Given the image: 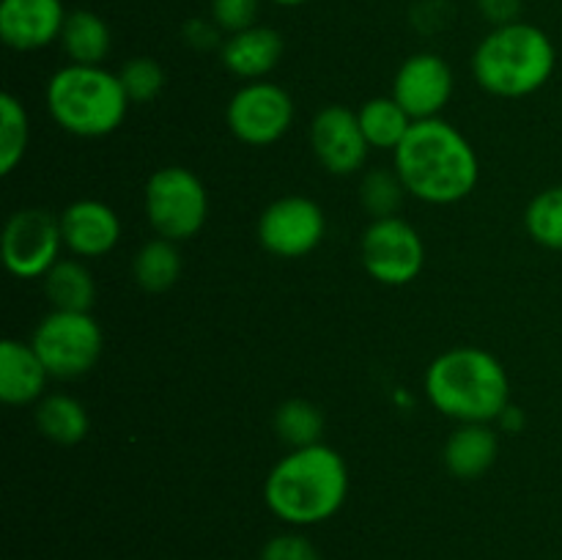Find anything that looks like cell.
<instances>
[{
	"label": "cell",
	"instance_id": "14",
	"mask_svg": "<svg viewBox=\"0 0 562 560\" xmlns=\"http://www.w3.org/2000/svg\"><path fill=\"white\" fill-rule=\"evenodd\" d=\"M66 9L60 0H0V38L16 53L58 42Z\"/></svg>",
	"mask_w": 562,
	"mask_h": 560
},
{
	"label": "cell",
	"instance_id": "31",
	"mask_svg": "<svg viewBox=\"0 0 562 560\" xmlns=\"http://www.w3.org/2000/svg\"><path fill=\"white\" fill-rule=\"evenodd\" d=\"M220 33L223 31L214 25V20H190L184 25V42L190 44L192 49L206 53V49L223 47V44H220Z\"/></svg>",
	"mask_w": 562,
	"mask_h": 560
},
{
	"label": "cell",
	"instance_id": "28",
	"mask_svg": "<svg viewBox=\"0 0 562 560\" xmlns=\"http://www.w3.org/2000/svg\"><path fill=\"white\" fill-rule=\"evenodd\" d=\"M119 77L132 104L154 102L165 88V69L154 58H146V55L126 60L121 66Z\"/></svg>",
	"mask_w": 562,
	"mask_h": 560
},
{
	"label": "cell",
	"instance_id": "1",
	"mask_svg": "<svg viewBox=\"0 0 562 560\" xmlns=\"http://www.w3.org/2000/svg\"><path fill=\"white\" fill-rule=\"evenodd\" d=\"M393 154L406 192L431 206L464 201L481 179L475 148L445 119L415 121Z\"/></svg>",
	"mask_w": 562,
	"mask_h": 560
},
{
	"label": "cell",
	"instance_id": "15",
	"mask_svg": "<svg viewBox=\"0 0 562 560\" xmlns=\"http://www.w3.org/2000/svg\"><path fill=\"white\" fill-rule=\"evenodd\" d=\"M60 234L71 256L102 258L121 242V220L108 203L82 198L60 212Z\"/></svg>",
	"mask_w": 562,
	"mask_h": 560
},
{
	"label": "cell",
	"instance_id": "16",
	"mask_svg": "<svg viewBox=\"0 0 562 560\" xmlns=\"http://www.w3.org/2000/svg\"><path fill=\"white\" fill-rule=\"evenodd\" d=\"M285 53V38L269 25H252L247 31L231 33L220 47L223 66L245 82L267 80L269 71L278 69Z\"/></svg>",
	"mask_w": 562,
	"mask_h": 560
},
{
	"label": "cell",
	"instance_id": "17",
	"mask_svg": "<svg viewBox=\"0 0 562 560\" xmlns=\"http://www.w3.org/2000/svg\"><path fill=\"white\" fill-rule=\"evenodd\" d=\"M49 371L31 344L5 338L0 344V399L9 406L38 404L44 399Z\"/></svg>",
	"mask_w": 562,
	"mask_h": 560
},
{
	"label": "cell",
	"instance_id": "6",
	"mask_svg": "<svg viewBox=\"0 0 562 560\" xmlns=\"http://www.w3.org/2000/svg\"><path fill=\"white\" fill-rule=\"evenodd\" d=\"M143 212L154 234L170 242H187L201 234L209 220V192L198 173L168 165L148 176Z\"/></svg>",
	"mask_w": 562,
	"mask_h": 560
},
{
	"label": "cell",
	"instance_id": "27",
	"mask_svg": "<svg viewBox=\"0 0 562 560\" xmlns=\"http://www.w3.org/2000/svg\"><path fill=\"white\" fill-rule=\"evenodd\" d=\"M406 195L409 192H406L404 181L395 173V168L366 170V176L360 181V203L371 214V220L395 217Z\"/></svg>",
	"mask_w": 562,
	"mask_h": 560
},
{
	"label": "cell",
	"instance_id": "32",
	"mask_svg": "<svg viewBox=\"0 0 562 560\" xmlns=\"http://www.w3.org/2000/svg\"><path fill=\"white\" fill-rule=\"evenodd\" d=\"M477 9H481V14L494 27H499L510 25V22H519L521 0H477Z\"/></svg>",
	"mask_w": 562,
	"mask_h": 560
},
{
	"label": "cell",
	"instance_id": "3",
	"mask_svg": "<svg viewBox=\"0 0 562 560\" xmlns=\"http://www.w3.org/2000/svg\"><path fill=\"white\" fill-rule=\"evenodd\" d=\"M428 404L456 423H494L510 404L503 362L481 346H453L426 368Z\"/></svg>",
	"mask_w": 562,
	"mask_h": 560
},
{
	"label": "cell",
	"instance_id": "30",
	"mask_svg": "<svg viewBox=\"0 0 562 560\" xmlns=\"http://www.w3.org/2000/svg\"><path fill=\"white\" fill-rule=\"evenodd\" d=\"M261 560H324L313 541L300 533H280L261 549Z\"/></svg>",
	"mask_w": 562,
	"mask_h": 560
},
{
	"label": "cell",
	"instance_id": "25",
	"mask_svg": "<svg viewBox=\"0 0 562 560\" xmlns=\"http://www.w3.org/2000/svg\"><path fill=\"white\" fill-rule=\"evenodd\" d=\"M31 137L27 110L14 93H0V173L11 176L22 163Z\"/></svg>",
	"mask_w": 562,
	"mask_h": 560
},
{
	"label": "cell",
	"instance_id": "22",
	"mask_svg": "<svg viewBox=\"0 0 562 560\" xmlns=\"http://www.w3.org/2000/svg\"><path fill=\"white\" fill-rule=\"evenodd\" d=\"M132 278L148 294H162L173 289L181 278L179 242L162 239V236L148 239L132 258Z\"/></svg>",
	"mask_w": 562,
	"mask_h": 560
},
{
	"label": "cell",
	"instance_id": "2",
	"mask_svg": "<svg viewBox=\"0 0 562 560\" xmlns=\"http://www.w3.org/2000/svg\"><path fill=\"white\" fill-rule=\"evenodd\" d=\"M349 497V467L329 445L294 448L269 470L263 503L291 527H311L333 519Z\"/></svg>",
	"mask_w": 562,
	"mask_h": 560
},
{
	"label": "cell",
	"instance_id": "5",
	"mask_svg": "<svg viewBox=\"0 0 562 560\" xmlns=\"http://www.w3.org/2000/svg\"><path fill=\"white\" fill-rule=\"evenodd\" d=\"M47 110L55 124L75 137L113 135L126 119L130 97L121 77L104 66L66 64L47 82Z\"/></svg>",
	"mask_w": 562,
	"mask_h": 560
},
{
	"label": "cell",
	"instance_id": "9",
	"mask_svg": "<svg viewBox=\"0 0 562 560\" xmlns=\"http://www.w3.org/2000/svg\"><path fill=\"white\" fill-rule=\"evenodd\" d=\"M294 99L283 86L269 80L245 82L231 97L225 108V121L236 141L245 146H272L294 124Z\"/></svg>",
	"mask_w": 562,
	"mask_h": 560
},
{
	"label": "cell",
	"instance_id": "34",
	"mask_svg": "<svg viewBox=\"0 0 562 560\" xmlns=\"http://www.w3.org/2000/svg\"><path fill=\"white\" fill-rule=\"evenodd\" d=\"M272 3H278V5H302V3H307V0H272Z\"/></svg>",
	"mask_w": 562,
	"mask_h": 560
},
{
	"label": "cell",
	"instance_id": "29",
	"mask_svg": "<svg viewBox=\"0 0 562 560\" xmlns=\"http://www.w3.org/2000/svg\"><path fill=\"white\" fill-rule=\"evenodd\" d=\"M261 0H212V20L223 33H239L256 25Z\"/></svg>",
	"mask_w": 562,
	"mask_h": 560
},
{
	"label": "cell",
	"instance_id": "19",
	"mask_svg": "<svg viewBox=\"0 0 562 560\" xmlns=\"http://www.w3.org/2000/svg\"><path fill=\"white\" fill-rule=\"evenodd\" d=\"M58 42L66 58H69V64L80 66H102V60L110 55V47H113L108 22L86 9H77L66 14Z\"/></svg>",
	"mask_w": 562,
	"mask_h": 560
},
{
	"label": "cell",
	"instance_id": "8",
	"mask_svg": "<svg viewBox=\"0 0 562 560\" xmlns=\"http://www.w3.org/2000/svg\"><path fill=\"white\" fill-rule=\"evenodd\" d=\"M366 272L382 285H409L426 267V245L420 231L404 217L371 220L360 242Z\"/></svg>",
	"mask_w": 562,
	"mask_h": 560
},
{
	"label": "cell",
	"instance_id": "21",
	"mask_svg": "<svg viewBox=\"0 0 562 560\" xmlns=\"http://www.w3.org/2000/svg\"><path fill=\"white\" fill-rule=\"evenodd\" d=\"M44 294L53 311L88 313L97 300L93 275L80 258H58L55 267L44 275Z\"/></svg>",
	"mask_w": 562,
	"mask_h": 560
},
{
	"label": "cell",
	"instance_id": "13",
	"mask_svg": "<svg viewBox=\"0 0 562 560\" xmlns=\"http://www.w3.org/2000/svg\"><path fill=\"white\" fill-rule=\"evenodd\" d=\"M390 97L415 121L439 119L453 97V71L437 53H415L398 66Z\"/></svg>",
	"mask_w": 562,
	"mask_h": 560
},
{
	"label": "cell",
	"instance_id": "33",
	"mask_svg": "<svg viewBox=\"0 0 562 560\" xmlns=\"http://www.w3.org/2000/svg\"><path fill=\"white\" fill-rule=\"evenodd\" d=\"M497 423H499V426H503L505 434H519L521 428H525L527 417H525V412L519 410V406L508 404V406H505V410H503V415L497 417Z\"/></svg>",
	"mask_w": 562,
	"mask_h": 560
},
{
	"label": "cell",
	"instance_id": "26",
	"mask_svg": "<svg viewBox=\"0 0 562 560\" xmlns=\"http://www.w3.org/2000/svg\"><path fill=\"white\" fill-rule=\"evenodd\" d=\"M525 228L536 245L562 253V184L547 187L527 203Z\"/></svg>",
	"mask_w": 562,
	"mask_h": 560
},
{
	"label": "cell",
	"instance_id": "18",
	"mask_svg": "<svg viewBox=\"0 0 562 560\" xmlns=\"http://www.w3.org/2000/svg\"><path fill=\"white\" fill-rule=\"evenodd\" d=\"M499 456V439L492 423H459L445 443V467L453 478L475 481L494 467Z\"/></svg>",
	"mask_w": 562,
	"mask_h": 560
},
{
	"label": "cell",
	"instance_id": "23",
	"mask_svg": "<svg viewBox=\"0 0 562 560\" xmlns=\"http://www.w3.org/2000/svg\"><path fill=\"white\" fill-rule=\"evenodd\" d=\"M357 119H360L368 146L379 148V152H395L415 124V119L393 97L368 99L357 110Z\"/></svg>",
	"mask_w": 562,
	"mask_h": 560
},
{
	"label": "cell",
	"instance_id": "4",
	"mask_svg": "<svg viewBox=\"0 0 562 560\" xmlns=\"http://www.w3.org/2000/svg\"><path fill=\"white\" fill-rule=\"evenodd\" d=\"M558 49L547 31L530 22L494 27L472 55V77L499 99H525L541 91L554 75Z\"/></svg>",
	"mask_w": 562,
	"mask_h": 560
},
{
	"label": "cell",
	"instance_id": "11",
	"mask_svg": "<svg viewBox=\"0 0 562 560\" xmlns=\"http://www.w3.org/2000/svg\"><path fill=\"white\" fill-rule=\"evenodd\" d=\"M258 242L278 258H302L322 245L327 234L324 209L307 195H283L258 217Z\"/></svg>",
	"mask_w": 562,
	"mask_h": 560
},
{
	"label": "cell",
	"instance_id": "10",
	"mask_svg": "<svg viewBox=\"0 0 562 560\" xmlns=\"http://www.w3.org/2000/svg\"><path fill=\"white\" fill-rule=\"evenodd\" d=\"M60 247H64V234H60V217L55 214L44 209H20L5 220L0 256L14 278H44L60 258Z\"/></svg>",
	"mask_w": 562,
	"mask_h": 560
},
{
	"label": "cell",
	"instance_id": "12",
	"mask_svg": "<svg viewBox=\"0 0 562 560\" xmlns=\"http://www.w3.org/2000/svg\"><path fill=\"white\" fill-rule=\"evenodd\" d=\"M311 148L329 176H351L366 168L368 146L360 119L344 104H327L311 121Z\"/></svg>",
	"mask_w": 562,
	"mask_h": 560
},
{
	"label": "cell",
	"instance_id": "7",
	"mask_svg": "<svg viewBox=\"0 0 562 560\" xmlns=\"http://www.w3.org/2000/svg\"><path fill=\"white\" fill-rule=\"evenodd\" d=\"M31 346L55 379L86 377L102 357L104 335L91 311H49L33 329Z\"/></svg>",
	"mask_w": 562,
	"mask_h": 560
},
{
	"label": "cell",
	"instance_id": "24",
	"mask_svg": "<svg viewBox=\"0 0 562 560\" xmlns=\"http://www.w3.org/2000/svg\"><path fill=\"white\" fill-rule=\"evenodd\" d=\"M274 434L291 445V450L322 443L324 412L307 399H289L274 412Z\"/></svg>",
	"mask_w": 562,
	"mask_h": 560
},
{
	"label": "cell",
	"instance_id": "20",
	"mask_svg": "<svg viewBox=\"0 0 562 560\" xmlns=\"http://www.w3.org/2000/svg\"><path fill=\"white\" fill-rule=\"evenodd\" d=\"M33 421H36L38 434L55 445H77L88 437V410L66 393H49L33 406Z\"/></svg>",
	"mask_w": 562,
	"mask_h": 560
}]
</instances>
